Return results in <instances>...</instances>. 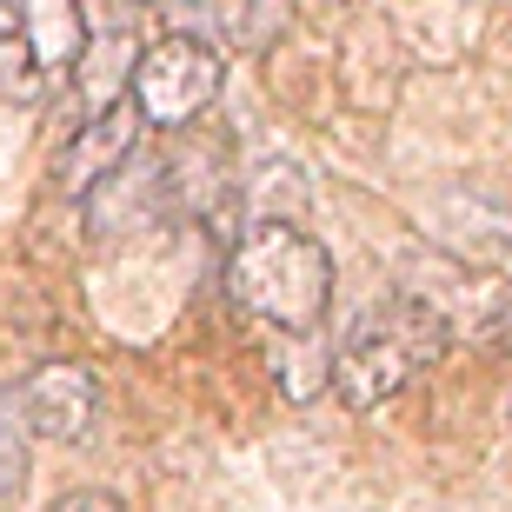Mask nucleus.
<instances>
[{
  "mask_svg": "<svg viewBox=\"0 0 512 512\" xmlns=\"http://www.w3.org/2000/svg\"><path fill=\"white\" fill-rule=\"evenodd\" d=\"M34 473V433L20 413V386H0V506H14Z\"/></svg>",
  "mask_w": 512,
  "mask_h": 512,
  "instance_id": "obj_8",
  "label": "nucleus"
},
{
  "mask_svg": "<svg viewBox=\"0 0 512 512\" xmlns=\"http://www.w3.org/2000/svg\"><path fill=\"white\" fill-rule=\"evenodd\" d=\"M40 87H47V74H40L34 47L20 34H0V100H34Z\"/></svg>",
  "mask_w": 512,
  "mask_h": 512,
  "instance_id": "obj_10",
  "label": "nucleus"
},
{
  "mask_svg": "<svg viewBox=\"0 0 512 512\" xmlns=\"http://www.w3.org/2000/svg\"><path fill=\"white\" fill-rule=\"evenodd\" d=\"M326 366H333L326 333H280V346H273V373H280V393L293 399V406L326 393Z\"/></svg>",
  "mask_w": 512,
  "mask_h": 512,
  "instance_id": "obj_7",
  "label": "nucleus"
},
{
  "mask_svg": "<svg viewBox=\"0 0 512 512\" xmlns=\"http://www.w3.org/2000/svg\"><path fill=\"white\" fill-rule=\"evenodd\" d=\"M20 413H27V433L47 439V446H80L100 419V380L94 366L80 360H47L20 380Z\"/></svg>",
  "mask_w": 512,
  "mask_h": 512,
  "instance_id": "obj_4",
  "label": "nucleus"
},
{
  "mask_svg": "<svg viewBox=\"0 0 512 512\" xmlns=\"http://www.w3.org/2000/svg\"><path fill=\"white\" fill-rule=\"evenodd\" d=\"M506 426H512V393H506Z\"/></svg>",
  "mask_w": 512,
  "mask_h": 512,
  "instance_id": "obj_13",
  "label": "nucleus"
},
{
  "mask_svg": "<svg viewBox=\"0 0 512 512\" xmlns=\"http://www.w3.org/2000/svg\"><path fill=\"white\" fill-rule=\"evenodd\" d=\"M40 512H127V506H120V493H107V486H80V493H60L54 506H40Z\"/></svg>",
  "mask_w": 512,
  "mask_h": 512,
  "instance_id": "obj_11",
  "label": "nucleus"
},
{
  "mask_svg": "<svg viewBox=\"0 0 512 512\" xmlns=\"http://www.w3.org/2000/svg\"><path fill=\"white\" fill-rule=\"evenodd\" d=\"M220 80H227V67H220V54H213L207 40L160 34L153 47L133 54L127 100H133V114H140V127L180 133V127H193V120L220 100Z\"/></svg>",
  "mask_w": 512,
  "mask_h": 512,
  "instance_id": "obj_3",
  "label": "nucleus"
},
{
  "mask_svg": "<svg viewBox=\"0 0 512 512\" xmlns=\"http://www.w3.org/2000/svg\"><path fill=\"white\" fill-rule=\"evenodd\" d=\"M0 34H20V0H0Z\"/></svg>",
  "mask_w": 512,
  "mask_h": 512,
  "instance_id": "obj_12",
  "label": "nucleus"
},
{
  "mask_svg": "<svg viewBox=\"0 0 512 512\" xmlns=\"http://www.w3.org/2000/svg\"><path fill=\"white\" fill-rule=\"evenodd\" d=\"M293 27V0H247L240 20H233V47L240 54H273Z\"/></svg>",
  "mask_w": 512,
  "mask_h": 512,
  "instance_id": "obj_9",
  "label": "nucleus"
},
{
  "mask_svg": "<svg viewBox=\"0 0 512 512\" xmlns=\"http://www.w3.org/2000/svg\"><path fill=\"white\" fill-rule=\"evenodd\" d=\"M227 293L273 333H320L333 300V253L300 220H253L233 240Z\"/></svg>",
  "mask_w": 512,
  "mask_h": 512,
  "instance_id": "obj_2",
  "label": "nucleus"
},
{
  "mask_svg": "<svg viewBox=\"0 0 512 512\" xmlns=\"http://www.w3.org/2000/svg\"><path fill=\"white\" fill-rule=\"evenodd\" d=\"M446 346H453L446 306L426 300V293H386L333 346L326 386L346 413H380L386 399H399L433 360H446Z\"/></svg>",
  "mask_w": 512,
  "mask_h": 512,
  "instance_id": "obj_1",
  "label": "nucleus"
},
{
  "mask_svg": "<svg viewBox=\"0 0 512 512\" xmlns=\"http://www.w3.org/2000/svg\"><path fill=\"white\" fill-rule=\"evenodd\" d=\"M133 147H140V114H133V100H114V107L87 114V127H74V140H67V153L54 167V187L67 200H87L100 180H114L127 167Z\"/></svg>",
  "mask_w": 512,
  "mask_h": 512,
  "instance_id": "obj_5",
  "label": "nucleus"
},
{
  "mask_svg": "<svg viewBox=\"0 0 512 512\" xmlns=\"http://www.w3.org/2000/svg\"><path fill=\"white\" fill-rule=\"evenodd\" d=\"M20 40L34 47L40 74H47V67H74L80 47H87L80 0H20Z\"/></svg>",
  "mask_w": 512,
  "mask_h": 512,
  "instance_id": "obj_6",
  "label": "nucleus"
}]
</instances>
